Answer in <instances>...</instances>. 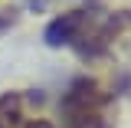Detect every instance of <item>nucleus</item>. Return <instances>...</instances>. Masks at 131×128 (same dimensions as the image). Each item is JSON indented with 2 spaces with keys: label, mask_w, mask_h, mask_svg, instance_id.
<instances>
[{
  "label": "nucleus",
  "mask_w": 131,
  "mask_h": 128,
  "mask_svg": "<svg viewBox=\"0 0 131 128\" xmlns=\"http://www.w3.org/2000/svg\"><path fill=\"white\" fill-rule=\"evenodd\" d=\"M30 10H36V13H43V10H49V7H56L59 0H23Z\"/></svg>",
  "instance_id": "7ed1b4c3"
},
{
  "label": "nucleus",
  "mask_w": 131,
  "mask_h": 128,
  "mask_svg": "<svg viewBox=\"0 0 131 128\" xmlns=\"http://www.w3.org/2000/svg\"><path fill=\"white\" fill-rule=\"evenodd\" d=\"M16 16H13V10H0V26H10Z\"/></svg>",
  "instance_id": "20e7f679"
},
{
  "label": "nucleus",
  "mask_w": 131,
  "mask_h": 128,
  "mask_svg": "<svg viewBox=\"0 0 131 128\" xmlns=\"http://www.w3.org/2000/svg\"><path fill=\"white\" fill-rule=\"evenodd\" d=\"M59 112L66 128H112V95L95 79L79 76L66 89Z\"/></svg>",
  "instance_id": "f257e3e1"
},
{
  "label": "nucleus",
  "mask_w": 131,
  "mask_h": 128,
  "mask_svg": "<svg viewBox=\"0 0 131 128\" xmlns=\"http://www.w3.org/2000/svg\"><path fill=\"white\" fill-rule=\"evenodd\" d=\"M0 128H52L43 118H30L23 112L20 95H3L0 99Z\"/></svg>",
  "instance_id": "f03ea898"
}]
</instances>
